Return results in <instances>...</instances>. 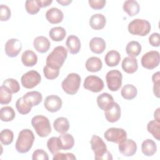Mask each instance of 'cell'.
<instances>
[{
	"instance_id": "obj_22",
	"label": "cell",
	"mask_w": 160,
	"mask_h": 160,
	"mask_svg": "<svg viewBox=\"0 0 160 160\" xmlns=\"http://www.w3.org/2000/svg\"><path fill=\"white\" fill-rule=\"evenodd\" d=\"M89 24L92 29L101 30L104 28L106 24V19L102 14H95L90 18Z\"/></svg>"
},
{
	"instance_id": "obj_11",
	"label": "cell",
	"mask_w": 160,
	"mask_h": 160,
	"mask_svg": "<svg viewBox=\"0 0 160 160\" xmlns=\"http://www.w3.org/2000/svg\"><path fill=\"white\" fill-rule=\"evenodd\" d=\"M104 82L98 76L90 75L87 76L84 81V88L92 92H99L104 88Z\"/></svg>"
},
{
	"instance_id": "obj_18",
	"label": "cell",
	"mask_w": 160,
	"mask_h": 160,
	"mask_svg": "<svg viewBox=\"0 0 160 160\" xmlns=\"http://www.w3.org/2000/svg\"><path fill=\"white\" fill-rule=\"evenodd\" d=\"M122 68L128 74H133L138 69V63L136 58L126 57L122 61Z\"/></svg>"
},
{
	"instance_id": "obj_2",
	"label": "cell",
	"mask_w": 160,
	"mask_h": 160,
	"mask_svg": "<svg viewBox=\"0 0 160 160\" xmlns=\"http://www.w3.org/2000/svg\"><path fill=\"white\" fill-rule=\"evenodd\" d=\"M67 56V49L62 46H58L54 48L46 58V65L52 68L60 69L66 59Z\"/></svg>"
},
{
	"instance_id": "obj_46",
	"label": "cell",
	"mask_w": 160,
	"mask_h": 160,
	"mask_svg": "<svg viewBox=\"0 0 160 160\" xmlns=\"http://www.w3.org/2000/svg\"><path fill=\"white\" fill-rule=\"evenodd\" d=\"M53 160H74L76 159V156L74 154L67 152V153H62V152H57L54 154L52 158Z\"/></svg>"
},
{
	"instance_id": "obj_10",
	"label": "cell",
	"mask_w": 160,
	"mask_h": 160,
	"mask_svg": "<svg viewBox=\"0 0 160 160\" xmlns=\"http://www.w3.org/2000/svg\"><path fill=\"white\" fill-rule=\"evenodd\" d=\"M104 136L108 141L119 144L127 138V132L122 128H110L104 132Z\"/></svg>"
},
{
	"instance_id": "obj_34",
	"label": "cell",
	"mask_w": 160,
	"mask_h": 160,
	"mask_svg": "<svg viewBox=\"0 0 160 160\" xmlns=\"http://www.w3.org/2000/svg\"><path fill=\"white\" fill-rule=\"evenodd\" d=\"M16 116L14 109L10 106H4L0 110V118L3 122H9L12 121Z\"/></svg>"
},
{
	"instance_id": "obj_25",
	"label": "cell",
	"mask_w": 160,
	"mask_h": 160,
	"mask_svg": "<svg viewBox=\"0 0 160 160\" xmlns=\"http://www.w3.org/2000/svg\"><path fill=\"white\" fill-rule=\"evenodd\" d=\"M122 9L124 11L127 12L129 16L132 17L139 13L140 6L136 1L128 0L124 1L122 6Z\"/></svg>"
},
{
	"instance_id": "obj_44",
	"label": "cell",
	"mask_w": 160,
	"mask_h": 160,
	"mask_svg": "<svg viewBox=\"0 0 160 160\" xmlns=\"http://www.w3.org/2000/svg\"><path fill=\"white\" fill-rule=\"evenodd\" d=\"M11 16L10 8L4 4H1L0 6V19L1 21H8Z\"/></svg>"
},
{
	"instance_id": "obj_40",
	"label": "cell",
	"mask_w": 160,
	"mask_h": 160,
	"mask_svg": "<svg viewBox=\"0 0 160 160\" xmlns=\"http://www.w3.org/2000/svg\"><path fill=\"white\" fill-rule=\"evenodd\" d=\"M26 11L29 14H36L40 10V6L37 0H27L25 2Z\"/></svg>"
},
{
	"instance_id": "obj_24",
	"label": "cell",
	"mask_w": 160,
	"mask_h": 160,
	"mask_svg": "<svg viewBox=\"0 0 160 160\" xmlns=\"http://www.w3.org/2000/svg\"><path fill=\"white\" fill-rule=\"evenodd\" d=\"M86 69L91 72H96L100 71L102 67V62L100 58L98 57L89 58L85 63Z\"/></svg>"
},
{
	"instance_id": "obj_45",
	"label": "cell",
	"mask_w": 160,
	"mask_h": 160,
	"mask_svg": "<svg viewBox=\"0 0 160 160\" xmlns=\"http://www.w3.org/2000/svg\"><path fill=\"white\" fill-rule=\"evenodd\" d=\"M32 160H48L49 157L48 153L42 149L35 150L32 156Z\"/></svg>"
},
{
	"instance_id": "obj_49",
	"label": "cell",
	"mask_w": 160,
	"mask_h": 160,
	"mask_svg": "<svg viewBox=\"0 0 160 160\" xmlns=\"http://www.w3.org/2000/svg\"><path fill=\"white\" fill-rule=\"evenodd\" d=\"M37 1L40 8L48 7L52 2V0H37Z\"/></svg>"
},
{
	"instance_id": "obj_42",
	"label": "cell",
	"mask_w": 160,
	"mask_h": 160,
	"mask_svg": "<svg viewBox=\"0 0 160 160\" xmlns=\"http://www.w3.org/2000/svg\"><path fill=\"white\" fill-rule=\"evenodd\" d=\"M43 73L46 79L49 80L54 79L57 78L59 74V69L52 68L46 65L43 68Z\"/></svg>"
},
{
	"instance_id": "obj_30",
	"label": "cell",
	"mask_w": 160,
	"mask_h": 160,
	"mask_svg": "<svg viewBox=\"0 0 160 160\" xmlns=\"http://www.w3.org/2000/svg\"><path fill=\"white\" fill-rule=\"evenodd\" d=\"M137 94V88L134 85L131 84H127L124 85L121 91V94L122 97L127 100L133 99L136 97Z\"/></svg>"
},
{
	"instance_id": "obj_36",
	"label": "cell",
	"mask_w": 160,
	"mask_h": 160,
	"mask_svg": "<svg viewBox=\"0 0 160 160\" xmlns=\"http://www.w3.org/2000/svg\"><path fill=\"white\" fill-rule=\"evenodd\" d=\"M148 131L158 141L160 140V122L156 120L150 121L147 125Z\"/></svg>"
},
{
	"instance_id": "obj_23",
	"label": "cell",
	"mask_w": 160,
	"mask_h": 160,
	"mask_svg": "<svg viewBox=\"0 0 160 160\" xmlns=\"http://www.w3.org/2000/svg\"><path fill=\"white\" fill-rule=\"evenodd\" d=\"M21 61L25 66L32 67L38 62V56L32 51L26 50L22 54Z\"/></svg>"
},
{
	"instance_id": "obj_35",
	"label": "cell",
	"mask_w": 160,
	"mask_h": 160,
	"mask_svg": "<svg viewBox=\"0 0 160 160\" xmlns=\"http://www.w3.org/2000/svg\"><path fill=\"white\" fill-rule=\"evenodd\" d=\"M16 107L19 113L25 115L31 111L32 106L27 102L22 97H21L18 98L16 101Z\"/></svg>"
},
{
	"instance_id": "obj_1",
	"label": "cell",
	"mask_w": 160,
	"mask_h": 160,
	"mask_svg": "<svg viewBox=\"0 0 160 160\" xmlns=\"http://www.w3.org/2000/svg\"><path fill=\"white\" fill-rule=\"evenodd\" d=\"M35 137L33 132L29 129L21 130L15 144L16 151L19 153H26L32 148Z\"/></svg>"
},
{
	"instance_id": "obj_9",
	"label": "cell",
	"mask_w": 160,
	"mask_h": 160,
	"mask_svg": "<svg viewBox=\"0 0 160 160\" xmlns=\"http://www.w3.org/2000/svg\"><path fill=\"white\" fill-rule=\"evenodd\" d=\"M159 52L157 51H150L141 58V65L148 69H153L159 64Z\"/></svg>"
},
{
	"instance_id": "obj_32",
	"label": "cell",
	"mask_w": 160,
	"mask_h": 160,
	"mask_svg": "<svg viewBox=\"0 0 160 160\" xmlns=\"http://www.w3.org/2000/svg\"><path fill=\"white\" fill-rule=\"evenodd\" d=\"M141 45L136 41H131L128 43L126 47V52L130 57L136 58L141 52Z\"/></svg>"
},
{
	"instance_id": "obj_17",
	"label": "cell",
	"mask_w": 160,
	"mask_h": 160,
	"mask_svg": "<svg viewBox=\"0 0 160 160\" xmlns=\"http://www.w3.org/2000/svg\"><path fill=\"white\" fill-rule=\"evenodd\" d=\"M34 49L40 53L46 52L50 48L51 42L45 36H40L36 37L33 41Z\"/></svg>"
},
{
	"instance_id": "obj_50",
	"label": "cell",
	"mask_w": 160,
	"mask_h": 160,
	"mask_svg": "<svg viewBox=\"0 0 160 160\" xmlns=\"http://www.w3.org/2000/svg\"><path fill=\"white\" fill-rule=\"evenodd\" d=\"M57 2L60 4L61 5L63 6H68L69 4H71L72 1L71 0H57Z\"/></svg>"
},
{
	"instance_id": "obj_48",
	"label": "cell",
	"mask_w": 160,
	"mask_h": 160,
	"mask_svg": "<svg viewBox=\"0 0 160 160\" xmlns=\"http://www.w3.org/2000/svg\"><path fill=\"white\" fill-rule=\"evenodd\" d=\"M149 43L153 47H159L160 44V36L158 32H154L149 37Z\"/></svg>"
},
{
	"instance_id": "obj_7",
	"label": "cell",
	"mask_w": 160,
	"mask_h": 160,
	"mask_svg": "<svg viewBox=\"0 0 160 160\" xmlns=\"http://www.w3.org/2000/svg\"><path fill=\"white\" fill-rule=\"evenodd\" d=\"M122 73L117 69L108 71L106 75V81L108 89L111 91H117L122 85Z\"/></svg>"
},
{
	"instance_id": "obj_31",
	"label": "cell",
	"mask_w": 160,
	"mask_h": 160,
	"mask_svg": "<svg viewBox=\"0 0 160 160\" xmlns=\"http://www.w3.org/2000/svg\"><path fill=\"white\" fill-rule=\"evenodd\" d=\"M66 35V31L65 29L61 26L54 27L51 28L49 32V36L50 38L54 41H62Z\"/></svg>"
},
{
	"instance_id": "obj_3",
	"label": "cell",
	"mask_w": 160,
	"mask_h": 160,
	"mask_svg": "<svg viewBox=\"0 0 160 160\" xmlns=\"http://www.w3.org/2000/svg\"><path fill=\"white\" fill-rule=\"evenodd\" d=\"M90 144L94 154L95 159H112L111 153L108 151L106 144L101 138L97 135H93L90 141Z\"/></svg>"
},
{
	"instance_id": "obj_5",
	"label": "cell",
	"mask_w": 160,
	"mask_h": 160,
	"mask_svg": "<svg viewBox=\"0 0 160 160\" xmlns=\"http://www.w3.org/2000/svg\"><path fill=\"white\" fill-rule=\"evenodd\" d=\"M151 29L150 22L142 19H135L131 21L128 26V29L130 34L140 36H144L148 34Z\"/></svg>"
},
{
	"instance_id": "obj_41",
	"label": "cell",
	"mask_w": 160,
	"mask_h": 160,
	"mask_svg": "<svg viewBox=\"0 0 160 160\" xmlns=\"http://www.w3.org/2000/svg\"><path fill=\"white\" fill-rule=\"evenodd\" d=\"M12 94L11 91L4 86L0 87V103L1 104H8L12 99Z\"/></svg>"
},
{
	"instance_id": "obj_19",
	"label": "cell",
	"mask_w": 160,
	"mask_h": 160,
	"mask_svg": "<svg viewBox=\"0 0 160 160\" xmlns=\"http://www.w3.org/2000/svg\"><path fill=\"white\" fill-rule=\"evenodd\" d=\"M97 104L98 107L102 111H105L113 104L114 98L109 93L104 92L97 97Z\"/></svg>"
},
{
	"instance_id": "obj_12",
	"label": "cell",
	"mask_w": 160,
	"mask_h": 160,
	"mask_svg": "<svg viewBox=\"0 0 160 160\" xmlns=\"http://www.w3.org/2000/svg\"><path fill=\"white\" fill-rule=\"evenodd\" d=\"M22 49V43L20 40L12 38L7 41L4 46L6 54L10 58L16 57Z\"/></svg>"
},
{
	"instance_id": "obj_47",
	"label": "cell",
	"mask_w": 160,
	"mask_h": 160,
	"mask_svg": "<svg viewBox=\"0 0 160 160\" xmlns=\"http://www.w3.org/2000/svg\"><path fill=\"white\" fill-rule=\"evenodd\" d=\"M88 3L91 8L93 9H101L106 3V0H89Z\"/></svg>"
},
{
	"instance_id": "obj_37",
	"label": "cell",
	"mask_w": 160,
	"mask_h": 160,
	"mask_svg": "<svg viewBox=\"0 0 160 160\" xmlns=\"http://www.w3.org/2000/svg\"><path fill=\"white\" fill-rule=\"evenodd\" d=\"M47 147L49 152L54 154L58 152L61 149V142L59 137H51L47 141Z\"/></svg>"
},
{
	"instance_id": "obj_33",
	"label": "cell",
	"mask_w": 160,
	"mask_h": 160,
	"mask_svg": "<svg viewBox=\"0 0 160 160\" xmlns=\"http://www.w3.org/2000/svg\"><path fill=\"white\" fill-rule=\"evenodd\" d=\"M61 142V149L69 150L73 148L74 145V139L73 136L68 133L61 134L59 136Z\"/></svg>"
},
{
	"instance_id": "obj_43",
	"label": "cell",
	"mask_w": 160,
	"mask_h": 160,
	"mask_svg": "<svg viewBox=\"0 0 160 160\" xmlns=\"http://www.w3.org/2000/svg\"><path fill=\"white\" fill-rule=\"evenodd\" d=\"M152 81L153 85V93L156 97L159 98V88H160V72L158 71L153 74L152 76Z\"/></svg>"
},
{
	"instance_id": "obj_15",
	"label": "cell",
	"mask_w": 160,
	"mask_h": 160,
	"mask_svg": "<svg viewBox=\"0 0 160 160\" xmlns=\"http://www.w3.org/2000/svg\"><path fill=\"white\" fill-rule=\"evenodd\" d=\"M121 110L119 105L114 102L109 108L104 111V116L106 120L111 123L117 122L121 118Z\"/></svg>"
},
{
	"instance_id": "obj_28",
	"label": "cell",
	"mask_w": 160,
	"mask_h": 160,
	"mask_svg": "<svg viewBox=\"0 0 160 160\" xmlns=\"http://www.w3.org/2000/svg\"><path fill=\"white\" fill-rule=\"evenodd\" d=\"M120 60V54L118 51L115 50L108 51L104 57V61L106 65L109 67L116 66L119 63Z\"/></svg>"
},
{
	"instance_id": "obj_39",
	"label": "cell",
	"mask_w": 160,
	"mask_h": 160,
	"mask_svg": "<svg viewBox=\"0 0 160 160\" xmlns=\"http://www.w3.org/2000/svg\"><path fill=\"white\" fill-rule=\"evenodd\" d=\"M2 86L9 89L11 93H17L20 90V85L18 81L12 78L6 79L2 83Z\"/></svg>"
},
{
	"instance_id": "obj_38",
	"label": "cell",
	"mask_w": 160,
	"mask_h": 160,
	"mask_svg": "<svg viewBox=\"0 0 160 160\" xmlns=\"http://www.w3.org/2000/svg\"><path fill=\"white\" fill-rule=\"evenodd\" d=\"M13 132L9 129H4L0 132V140L2 144L7 146L11 144L13 141Z\"/></svg>"
},
{
	"instance_id": "obj_21",
	"label": "cell",
	"mask_w": 160,
	"mask_h": 160,
	"mask_svg": "<svg viewBox=\"0 0 160 160\" xmlns=\"http://www.w3.org/2000/svg\"><path fill=\"white\" fill-rule=\"evenodd\" d=\"M89 48L91 51L95 54H101L106 49V44L105 41L100 37H94L89 41Z\"/></svg>"
},
{
	"instance_id": "obj_27",
	"label": "cell",
	"mask_w": 160,
	"mask_h": 160,
	"mask_svg": "<svg viewBox=\"0 0 160 160\" xmlns=\"http://www.w3.org/2000/svg\"><path fill=\"white\" fill-rule=\"evenodd\" d=\"M141 151L146 156H151L154 155L157 151V146L156 142L151 139L144 140L141 144Z\"/></svg>"
},
{
	"instance_id": "obj_8",
	"label": "cell",
	"mask_w": 160,
	"mask_h": 160,
	"mask_svg": "<svg viewBox=\"0 0 160 160\" xmlns=\"http://www.w3.org/2000/svg\"><path fill=\"white\" fill-rule=\"evenodd\" d=\"M41 76L40 74L34 70H31L24 73L21 78V82L22 86L26 89H32L40 83Z\"/></svg>"
},
{
	"instance_id": "obj_6",
	"label": "cell",
	"mask_w": 160,
	"mask_h": 160,
	"mask_svg": "<svg viewBox=\"0 0 160 160\" xmlns=\"http://www.w3.org/2000/svg\"><path fill=\"white\" fill-rule=\"evenodd\" d=\"M81 79L80 76L77 73L69 74L61 83L63 91L69 95L76 94L80 87Z\"/></svg>"
},
{
	"instance_id": "obj_4",
	"label": "cell",
	"mask_w": 160,
	"mask_h": 160,
	"mask_svg": "<svg viewBox=\"0 0 160 160\" xmlns=\"http://www.w3.org/2000/svg\"><path fill=\"white\" fill-rule=\"evenodd\" d=\"M31 124L37 134L44 138L51 132V127L48 118L42 115H37L31 119Z\"/></svg>"
},
{
	"instance_id": "obj_29",
	"label": "cell",
	"mask_w": 160,
	"mask_h": 160,
	"mask_svg": "<svg viewBox=\"0 0 160 160\" xmlns=\"http://www.w3.org/2000/svg\"><path fill=\"white\" fill-rule=\"evenodd\" d=\"M22 98L32 106H38L42 100V96L39 91H32L26 92Z\"/></svg>"
},
{
	"instance_id": "obj_14",
	"label": "cell",
	"mask_w": 160,
	"mask_h": 160,
	"mask_svg": "<svg viewBox=\"0 0 160 160\" xmlns=\"http://www.w3.org/2000/svg\"><path fill=\"white\" fill-rule=\"evenodd\" d=\"M62 99L57 95L48 96L44 100V106L47 111L51 112L58 111L62 107Z\"/></svg>"
},
{
	"instance_id": "obj_16",
	"label": "cell",
	"mask_w": 160,
	"mask_h": 160,
	"mask_svg": "<svg viewBox=\"0 0 160 160\" xmlns=\"http://www.w3.org/2000/svg\"><path fill=\"white\" fill-rule=\"evenodd\" d=\"M46 18L51 24H58L63 20L64 14L59 9L51 8L46 12Z\"/></svg>"
},
{
	"instance_id": "obj_26",
	"label": "cell",
	"mask_w": 160,
	"mask_h": 160,
	"mask_svg": "<svg viewBox=\"0 0 160 160\" xmlns=\"http://www.w3.org/2000/svg\"><path fill=\"white\" fill-rule=\"evenodd\" d=\"M53 127L55 131L60 134L66 133L69 129V120L64 117L58 118L53 122Z\"/></svg>"
},
{
	"instance_id": "obj_13",
	"label": "cell",
	"mask_w": 160,
	"mask_h": 160,
	"mask_svg": "<svg viewBox=\"0 0 160 160\" xmlns=\"http://www.w3.org/2000/svg\"><path fill=\"white\" fill-rule=\"evenodd\" d=\"M119 152L124 156H132L137 151V145L135 141L131 139H125L119 143Z\"/></svg>"
},
{
	"instance_id": "obj_51",
	"label": "cell",
	"mask_w": 160,
	"mask_h": 160,
	"mask_svg": "<svg viewBox=\"0 0 160 160\" xmlns=\"http://www.w3.org/2000/svg\"><path fill=\"white\" fill-rule=\"evenodd\" d=\"M159 110H160V108H158L154 112V120H156V121L158 122H160V112H159Z\"/></svg>"
},
{
	"instance_id": "obj_20",
	"label": "cell",
	"mask_w": 160,
	"mask_h": 160,
	"mask_svg": "<svg viewBox=\"0 0 160 160\" xmlns=\"http://www.w3.org/2000/svg\"><path fill=\"white\" fill-rule=\"evenodd\" d=\"M66 45L69 52L72 54L78 53L81 49V44L78 37L75 35H70L68 37Z\"/></svg>"
}]
</instances>
